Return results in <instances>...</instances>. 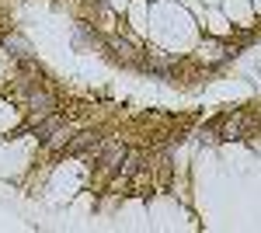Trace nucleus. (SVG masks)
<instances>
[{
    "label": "nucleus",
    "mask_w": 261,
    "mask_h": 233,
    "mask_svg": "<svg viewBox=\"0 0 261 233\" xmlns=\"http://www.w3.org/2000/svg\"><path fill=\"white\" fill-rule=\"evenodd\" d=\"M4 49H7L11 59H32V45H28V39L18 35V32H7V35H4Z\"/></svg>",
    "instance_id": "obj_5"
},
{
    "label": "nucleus",
    "mask_w": 261,
    "mask_h": 233,
    "mask_svg": "<svg viewBox=\"0 0 261 233\" xmlns=\"http://www.w3.org/2000/svg\"><path fill=\"white\" fill-rule=\"evenodd\" d=\"M101 133L98 129H84L77 136H70L66 143V157H87V160H98V150H101Z\"/></svg>",
    "instance_id": "obj_3"
},
{
    "label": "nucleus",
    "mask_w": 261,
    "mask_h": 233,
    "mask_svg": "<svg viewBox=\"0 0 261 233\" xmlns=\"http://www.w3.org/2000/svg\"><path fill=\"white\" fill-rule=\"evenodd\" d=\"M129 157V146L122 143V139H105L98 150V171L101 174H112V171H122V160Z\"/></svg>",
    "instance_id": "obj_2"
},
{
    "label": "nucleus",
    "mask_w": 261,
    "mask_h": 233,
    "mask_svg": "<svg viewBox=\"0 0 261 233\" xmlns=\"http://www.w3.org/2000/svg\"><path fill=\"white\" fill-rule=\"evenodd\" d=\"M66 143H70V133H66V129H56V133H53V136L45 139V143H42V146H45V150H53V153H56V150H66Z\"/></svg>",
    "instance_id": "obj_7"
},
{
    "label": "nucleus",
    "mask_w": 261,
    "mask_h": 233,
    "mask_svg": "<svg viewBox=\"0 0 261 233\" xmlns=\"http://www.w3.org/2000/svg\"><path fill=\"white\" fill-rule=\"evenodd\" d=\"M63 125H66V118H63L60 112H53V115L39 118V122H32V118H28L21 129H14V133H11V139H14V136H24V133H35V139H42V143H45V139L53 136L56 129H63Z\"/></svg>",
    "instance_id": "obj_4"
},
{
    "label": "nucleus",
    "mask_w": 261,
    "mask_h": 233,
    "mask_svg": "<svg viewBox=\"0 0 261 233\" xmlns=\"http://www.w3.org/2000/svg\"><path fill=\"white\" fill-rule=\"evenodd\" d=\"M108 45L115 49V56H119L122 63H129V66H133V63H140V59H136V45H133V42H125V39H119V35H112V39H108Z\"/></svg>",
    "instance_id": "obj_6"
},
{
    "label": "nucleus",
    "mask_w": 261,
    "mask_h": 233,
    "mask_svg": "<svg viewBox=\"0 0 261 233\" xmlns=\"http://www.w3.org/2000/svg\"><path fill=\"white\" fill-rule=\"evenodd\" d=\"M258 118L251 112H230V115H220V139H247L251 129H254Z\"/></svg>",
    "instance_id": "obj_1"
}]
</instances>
